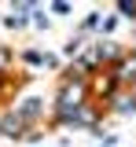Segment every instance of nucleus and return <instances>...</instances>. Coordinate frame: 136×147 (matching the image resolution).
<instances>
[{"label": "nucleus", "mask_w": 136, "mask_h": 147, "mask_svg": "<svg viewBox=\"0 0 136 147\" xmlns=\"http://www.w3.org/2000/svg\"><path fill=\"white\" fill-rule=\"evenodd\" d=\"M15 114H19L22 121H30V118H37V114H40V99H37V96H30V99H22V107L15 110Z\"/></svg>", "instance_id": "1"}, {"label": "nucleus", "mask_w": 136, "mask_h": 147, "mask_svg": "<svg viewBox=\"0 0 136 147\" xmlns=\"http://www.w3.org/2000/svg\"><path fill=\"white\" fill-rule=\"evenodd\" d=\"M19 125H22V118L11 110V114H4V121H0V132H7V136H22V132H19Z\"/></svg>", "instance_id": "2"}, {"label": "nucleus", "mask_w": 136, "mask_h": 147, "mask_svg": "<svg viewBox=\"0 0 136 147\" xmlns=\"http://www.w3.org/2000/svg\"><path fill=\"white\" fill-rule=\"evenodd\" d=\"M114 77H118V81H136V55H133V59H125V63L118 66Z\"/></svg>", "instance_id": "3"}, {"label": "nucleus", "mask_w": 136, "mask_h": 147, "mask_svg": "<svg viewBox=\"0 0 136 147\" xmlns=\"http://www.w3.org/2000/svg\"><path fill=\"white\" fill-rule=\"evenodd\" d=\"M114 110H118V114H136V96H121Z\"/></svg>", "instance_id": "4"}, {"label": "nucleus", "mask_w": 136, "mask_h": 147, "mask_svg": "<svg viewBox=\"0 0 136 147\" xmlns=\"http://www.w3.org/2000/svg\"><path fill=\"white\" fill-rule=\"evenodd\" d=\"M118 11H121L125 18H136V0H121V4H118Z\"/></svg>", "instance_id": "5"}, {"label": "nucleus", "mask_w": 136, "mask_h": 147, "mask_svg": "<svg viewBox=\"0 0 136 147\" xmlns=\"http://www.w3.org/2000/svg\"><path fill=\"white\" fill-rule=\"evenodd\" d=\"M26 63H48V55H40V52H26Z\"/></svg>", "instance_id": "6"}, {"label": "nucleus", "mask_w": 136, "mask_h": 147, "mask_svg": "<svg viewBox=\"0 0 136 147\" xmlns=\"http://www.w3.org/2000/svg\"><path fill=\"white\" fill-rule=\"evenodd\" d=\"M52 11H55V15H70V4H63V0H59V4H52Z\"/></svg>", "instance_id": "7"}, {"label": "nucleus", "mask_w": 136, "mask_h": 147, "mask_svg": "<svg viewBox=\"0 0 136 147\" xmlns=\"http://www.w3.org/2000/svg\"><path fill=\"white\" fill-rule=\"evenodd\" d=\"M7 59H11V55H7V48H0V66H4Z\"/></svg>", "instance_id": "8"}]
</instances>
